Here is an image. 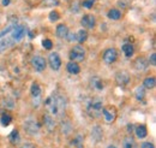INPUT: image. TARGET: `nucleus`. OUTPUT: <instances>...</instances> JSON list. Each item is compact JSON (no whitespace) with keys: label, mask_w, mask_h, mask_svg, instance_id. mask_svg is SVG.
<instances>
[{"label":"nucleus","mask_w":156,"mask_h":148,"mask_svg":"<svg viewBox=\"0 0 156 148\" xmlns=\"http://www.w3.org/2000/svg\"><path fill=\"white\" fill-rule=\"evenodd\" d=\"M22 148H36L35 147V145H33V143H25V145H23Z\"/></svg>","instance_id":"e433bc0d"},{"label":"nucleus","mask_w":156,"mask_h":148,"mask_svg":"<svg viewBox=\"0 0 156 148\" xmlns=\"http://www.w3.org/2000/svg\"><path fill=\"white\" fill-rule=\"evenodd\" d=\"M10 141H11V143H13V145H17V143L20 142V136L18 130H13V131L11 132V135H10Z\"/></svg>","instance_id":"aec40b11"},{"label":"nucleus","mask_w":156,"mask_h":148,"mask_svg":"<svg viewBox=\"0 0 156 148\" xmlns=\"http://www.w3.org/2000/svg\"><path fill=\"white\" fill-rule=\"evenodd\" d=\"M24 130L29 134V135H36L40 131V125L37 122L33 120V119H29L24 123Z\"/></svg>","instance_id":"20e7f679"},{"label":"nucleus","mask_w":156,"mask_h":148,"mask_svg":"<svg viewBox=\"0 0 156 148\" xmlns=\"http://www.w3.org/2000/svg\"><path fill=\"white\" fill-rule=\"evenodd\" d=\"M11 43H12V42H11V40H6V39H5V40H2V41H0V53H1L5 48H7Z\"/></svg>","instance_id":"c85d7f7f"},{"label":"nucleus","mask_w":156,"mask_h":148,"mask_svg":"<svg viewBox=\"0 0 156 148\" xmlns=\"http://www.w3.org/2000/svg\"><path fill=\"white\" fill-rule=\"evenodd\" d=\"M49 19H51V20H53V22L58 20V19H59V13L57 12V11H52V12L49 13Z\"/></svg>","instance_id":"473e14b6"},{"label":"nucleus","mask_w":156,"mask_h":148,"mask_svg":"<svg viewBox=\"0 0 156 148\" xmlns=\"http://www.w3.org/2000/svg\"><path fill=\"white\" fill-rule=\"evenodd\" d=\"M13 28H15V25H10V27H7L6 29H4V30L0 33V39H1V37H4L6 34H9L10 31H12V30H13Z\"/></svg>","instance_id":"2f4dec72"},{"label":"nucleus","mask_w":156,"mask_h":148,"mask_svg":"<svg viewBox=\"0 0 156 148\" xmlns=\"http://www.w3.org/2000/svg\"><path fill=\"white\" fill-rule=\"evenodd\" d=\"M140 148H155V147H154V145L151 142H144Z\"/></svg>","instance_id":"c9c22d12"},{"label":"nucleus","mask_w":156,"mask_h":148,"mask_svg":"<svg viewBox=\"0 0 156 148\" xmlns=\"http://www.w3.org/2000/svg\"><path fill=\"white\" fill-rule=\"evenodd\" d=\"M80 24L87 29H93L95 27V17L91 15H85L80 20Z\"/></svg>","instance_id":"9b49d317"},{"label":"nucleus","mask_w":156,"mask_h":148,"mask_svg":"<svg viewBox=\"0 0 156 148\" xmlns=\"http://www.w3.org/2000/svg\"><path fill=\"white\" fill-rule=\"evenodd\" d=\"M115 81L120 86H126L130 82V75L127 74L126 71H119L117 76H115Z\"/></svg>","instance_id":"1a4fd4ad"},{"label":"nucleus","mask_w":156,"mask_h":148,"mask_svg":"<svg viewBox=\"0 0 156 148\" xmlns=\"http://www.w3.org/2000/svg\"><path fill=\"white\" fill-rule=\"evenodd\" d=\"M107 148H117V147H115V146H108Z\"/></svg>","instance_id":"58836bf2"},{"label":"nucleus","mask_w":156,"mask_h":148,"mask_svg":"<svg viewBox=\"0 0 156 148\" xmlns=\"http://www.w3.org/2000/svg\"><path fill=\"white\" fill-rule=\"evenodd\" d=\"M107 16H108V18L113 19V20H118V19H120V17H121V12L119 10H117V9H112V10L108 11Z\"/></svg>","instance_id":"f3484780"},{"label":"nucleus","mask_w":156,"mask_h":148,"mask_svg":"<svg viewBox=\"0 0 156 148\" xmlns=\"http://www.w3.org/2000/svg\"><path fill=\"white\" fill-rule=\"evenodd\" d=\"M72 145L77 148H83V137H82L80 135H78L76 139H73Z\"/></svg>","instance_id":"cd10ccee"},{"label":"nucleus","mask_w":156,"mask_h":148,"mask_svg":"<svg viewBox=\"0 0 156 148\" xmlns=\"http://www.w3.org/2000/svg\"><path fill=\"white\" fill-rule=\"evenodd\" d=\"M66 37L69 39V41H70V42H73V41H76V35H75L73 33H69Z\"/></svg>","instance_id":"72a5a7b5"},{"label":"nucleus","mask_w":156,"mask_h":148,"mask_svg":"<svg viewBox=\"0 0 156 148\" xmlns=\"http://www.w3.org/2000/svg\"><path fill=\"white\" fill-rule=\"evenodd\" d=\"M149 61H150V64H151V65H156V54L155 53H153V54L150 56Z\"/></svg>","instance_id":"f704fd0d"},{"label":"nucleus","mask_w":156,"mask_h":148,"mask_svg":"<svg viewBox=\"0 0 156 148\" xmlns=\"http://www.w3.org/2000/svg\"><path fill=\"white\" fill-rule=\"evenodd\" d=\"M46 106L48 107L49 112L55 116V117H61L65 112L66 109V100L65 98L61 95V94H53L52 96H49L47 100H46Z\"/></svg>","instance_id":"f257e3e1"},{"label":"nucleus","mask_w":156,"mask_h":148,"mask_svg":"<svg viewBox=\"0 0 156 148\" xmlns=\"http://www.w3.org/2000/svg\"><path fill=\"white\" fill-rule=\"evenodd\" d=\"M66 69H67V71H69L70 74H72V75H78L80 72L79 65H78L77 63H73V61H70V63L67 64Z\"/></svg>","instance_id":"dca6fc26"},{"label":"nucleus","mask_w":156,"mask_h":148,"mask_svg":"<svg viewBox=\"0 0 156 148\" xmlns=\"http://www.w3.org/2000/svg\"><path fill=\"white\" fill-rule=\"evenodd\" d=\"M122 148H138L137 147L136 141L133 140L132 136H127L122 141Z\"/></svg>","instance_id":"2eb2a0df"},{"label":"nucleus","mask_w":156,"mask_h":148,"mask_svg":"<svg viewBox=\"0 0 156 148\" xmlns=\"http://www.w3.org/2000/svg\"><path fill=\"white\" fill-rule=\"evenodd\" d=\"M10 1H11V0H2V5H4V6H7V5L10 4Z\"/></svg>","instance_id":"4c0bfd02"},{"label":"nucleus","mask_w":156,"mask_h":148,"mask_svg":"<svg viewBox=\"0 0 156 148\" xmlns=\"http://www.w3.org/2000/svg\"><path fill=\"white\" fill-rule=\"evenodd\" d=\"M94 2H95V0H84L83 1V7H85V9H91L93 6H94Z\"/></svg>","instance_id":"7c9ffc66"},{"label":"nucleus","mask_w":156,"mask_h":148,"mask_svg":"<svg viewBox=\"0 0 156 148\" xmlns=\"http://www.w3.org/2000/svg\"><path fill=\"white\" fill-rule=\"evenodd\" d=\"M136 135L137 137L139 139H144L147 135H148V131H147V128L144 125H139L136 128Z\"/></svg>","instance_id":"a211bd4d"},{"label":"nucleus","mask_w":156,"mask_h":148,"mask_svg":"<svg viewBox=\"0 0 156 148\" xmlns=\"http://www.w3.org/2000/svg\"><path fill=\"white\" fill-rule=\"evenodd\" d=\"M44 125L46 128L52 131V130L55 128V120H54V117H52L51 114H44Z\"/></svg>","instance_id":"f8f14e48"},{"label":"nucleus","mask_w":156,"mask_h":148,"mask_svg":"<svg viewBox=\"0 0 156 148\" xmlns=\"http://www.w3.org/2000/svg\"><path fill=\"white\" fill-rule=\"evenodd\" d=\"M48 63H49L51 68H52L54 71L59 70L60 66H61V59H60V57H59L58 53H51V54H49V58H48Z\"/></svg>","instance_id":"6e6552de"},{"label":"nucleus","mask_w":156,"mask_h":148,"mask_svg":"<svg viewBox=\"0 0 156 148\" xmlns=\"http://www.w3.org/2000/svg\"><path fill=\"white\" fill-rule=\"evenodd\" d=\"M118 58V52L115 48H109L103 53V61L106 64H113Z\"/></svg>","instance_id":"423d86ee"},{"label":"nucleus","mask_w":156,"mask_h":148,"mask_svg":"<svg viewBox=\"0 0 156 148\" xmlns=\"http://www.w3.org/2000/svg\"><path fill=\"white\" fill-rule=\"evenodd\" d=\"M102 136H103L102 129H101L100 127H94L93 130H91V137H93V140H94L95 142H98V141H101Z\"/></svg>","instance_id":"4468645a"},{"label":"nucleus","mask_w":156,"mask_h":148,"mask_svg":"<svg viewBox=\"0 0 156 148\" xmlns=\"http://www.w3.org/2000/svg\"><path fill=\"white\" fill-rule=\"evenodd\" d=\"M145 68H147V61L143 59V58H139V59H137L136 60V69L138 71H143V70H145Z\"/></svg>","instance_id":"5701e85b"},{"label":"nucleus","mask_w":156,"mask_h":148,"mask_svg":"<svg viewBox=\"0 0 156 148\" xmlns=\"http://www.w3.org/2000/svg\"><path fill=\"white\" fill-rule=\"evenodd\" d=\"M42 46H43L46 50H51V48L53 47V43H52V41H51V40L46 39V40H43V41H42Z\"/></svg>","instance_id":"c756f323"},{"label":"nucleus","mask_w":156,"mask_h":148,"mask_svg":"<svg viewBox=\"0 0 156 148\" xmlns=\"http://www.w3.org/2000/svg\"><path fill=\"white\" fill-rule=\"evenodd\" d=\"M88 113L93 118H98L102 114V101L100 99H94L88 105Z\"/></svg>","instance_id":"f03ea898"},{"label":"nucleus","mask_w":156,"mask_h":148,"mask_svg":"<svg viewBox=\"0 0 156 148\" xmlns=\"http://www.w3.org/2000/svg\"><path fill=\"white\" fill-rule=\"evenodd\" d=\"M75 35H76V41L78 42H85V40L88 39V33L85 30H79Z\"/></svg>","instance_id":"6ab92c4d"},{"label":"nucleus","mask_w":156,"mask_h":148,"mask_svg":"<svg viewBox=\"0 0 156 148\" xmlns=\"http://www.w3.org/2000/svg\"><path fill=\"white\" fill-rule=\"evenodd\" d=\"M31 65H33V68H34L36 71L42 72V71L46 69L47 63H46L44 58H42V57H40V56H35L31 59Z\"/></svg>","instance_id":"39448f33"},{"label":"nucleus","mask_w":156,"mask_h":148,"mask_svg":"<svg viewBox=\"0 0 156 148\" xmlns=\"http://www.w3.org/2000/svg\"><path fill=\"white\" fill-rule=\"evenodd\" d=\"M25 35V28L23 25H15L13 30H12V40L20 41Z\"/></svg>","instance_id":"9d476101"},{"label":"nucleus","mask_w":156,"mask_h":148,"mask_svg":"<svg viewBox=\"0 0 156 148\" xmlns=\"http://www.w3.org/2000/svg\"><path fill=\"white\" fill-rule=\"evenodd\" d=\"M135 95H136L137 100H143L145 98V88L144 87H137L136 92H135Z\"/></svg>","instance_id":"4be33fe9"},{"label":"nucleus","mask_w":156,"mask_h":148,"mask_svg":"<svg viewBox=\"0 0 156 148\" xmlns=\"http://www.w3.org/2000/svg\"><path fill=\"white\" fill-rule=\"evenodd\" d=\"M85 58V50L82 46H75L71 51H70V59L73 63L77 61H83Z\"/></svg>","instance_id":"7ed1b4c3"},{"label":"nucleus","mask_w":156,"mask_h":148,"mask_svg":"<svg viewBox=\"0 0 156 148\" xmlns=\"http://www.w3.org/2000/svg\"><path fill=\"white\" fill-rule=\"evenodd\" d=\"M91 86H93L95 89H98V91H101V89L103 88V83H102V81H101L98 77H94V78L91 80Z\"/></svg>","instance_id":"b1692460"},{"label":"nucleus","mask_w":156,"mask_h":148,"mask_svg":"<svg viewBox=\"0 0 156 148\" xmlns=\"http://www.w3.org/2000/svg\"><path fill=\"white\" fill-rule=\"evenodd\" d=\"M11 120H12V117H11L9 113H2V114H1L0 122H1V124H2L4 127H7V125L11 123Z\"/></svg>","instance_id":"412c9836"},{"label":"nucleus","mask_w":156,"mask_h":148,"mask_svg":"<svg viewBox=\"0 0 156 148\" xmlns=\"http://www.w3.org/2000/svg\"><path fill=\"white\" fill-rule=\"evenodd\" d=\"M103 113V118L107 123H113L117 118V110L114 107H107L105 110H102Z\"/></svg>","instance_id":"0eeeda50"},{"label":"nucleus","mask_w":156,"mask_h":148,"mask_svg":"<svg viewBox=\"0 0 156 148\" xmlns=\"http://www.w3.org/2000/svg\"><path fill=\"white\" fill-rule=\"evenodd\" d=\"M69 33H70V31H69L67 25H65V24H60V25L57 27V36L60 37V39L66 37Z\"/></svg>","instance_id":"ddd939ff"},{"label":"nucleus","mask_w":156,"mask_h":148,"mask_svg":"<svg viewBox=\"0 0 156 148\" xmlns=\"http://www.w3.org/2000/svg\"><path fill=\"white\" fill-rule=\"evenodd\" d=\"M30 92H31V95H33V96L37 98L40 94H41V88H40V86L37 83H33V84H31V88H30Z\"/></svg>","instance_id":"bb28decb"},{"label":"nucleus","mask_w":156,"mask_h":148,"mask_svg":"<svg viewBox=\"0 0 156 148\" xmlns=\"http://www.w3.org/2000/svg\"><path fill=\"white\" fill-rule=\"evenodd\" d=\"M122 52L125 53V56L126 57H131L133 54V47H132V45H130V43H125L124 46H122Z\"/></svg>","instance_id":"a878e982"},{"label":"nucleus","mask_w":156,"mask_h":148,"mask_svg":"<svg viewBox=\"0 0 156 148\" xmlns=\"http://www.w3.org/2000/svg\"><path fill=\"white\" fill-rule=\"evenodd\" d=\"M155 87V78L154 77H147L144 80V88H148V89H151Z\"/></svg>","instance_id":"393cba45"}]
</instances>
